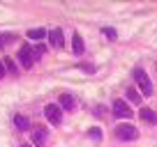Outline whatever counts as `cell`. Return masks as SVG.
I'll return each mask as SVG.
<instances>
[{
    "label": "cell",
    "mask_w": 157,
    "mask_h": 147,
    "mask_svg": "<svg viewBox=\"0 0 157 147\" xmlns=\"http://www.w3.org/2000/svg\"><path fill=\"white\" fill-rule=\"evenodd\" d=\"M113 115H116V117H132L134 110L127 106V101H123V99H116V101H113Z\"/></svg>",
    "instance_id": "5b68a950"
},
{
    "label": "cell",
    "mask_w": 157,
    "mask_h": 147,
    "mask_svg": "<svg viewBox=\"0 0 157 147\" xmlns=\"http://www.w3.org/2000/svg\"><path fill=\"white\" fill-rule=\"evenodd\" d=\"M127 99H129V101H134V103H141V94H139L134 88L127 90Z\"/></svg>",
    "instance_id": "5bb4252c"
},
{
    "label": "cell",
    "mask_w": 157,
    "mask_h": 147,
    "mask_svg": "<svg viewBox=\"0 0 157 147\" xmlns=\"http://www.w3.org/2000/svg\"><path fill=\"white\" fill-rule=\"evenodd\" d=\"M5 76V64H2V60H0V78Z\"/></svg>",
    "instance_id": "44dd1931"
},
{
    "label": "cell",
    "mask_w": 157,
    "mask_h": 147,
    "mask_svg": "<svg viewBox=\"0 0 157 147\" xmlns=\"http://www.w3.org/2000/svg\"><path fill=\"white\" fill-rule=\"evenodd\" d=\"M113 133H116L118 140H134V138L139 136V131L132 127V124H118Z\"/></svg>",
    "instance_id": "7a4b0ae2"
},
{
    "label": "cell",
    "mask_w": 157,
    "mask_h": 147,
    "mask_svg": "<svg viewBox=\"0 0 157 147\" xmlns=\"http://www.w3.org/2000/svg\"><path fill=\"white\" fill-rule=\"evenodd\" d=\"M12 39H14V34H0V46H7Z\"/></svg>",
    "instance_id": "2e32d148"
},
{
    "label": "cell",
    "mask_w": 157,
    "mask_h": 147,
    "mask_svg": "<svg viewBox=\"0 0 157 147\" xmlns=\"http://www.w3.org/2000/svg\"><path fill=\"white\" fill-rule=\"evenodd\" d=\"M16 58H19V62H21V67H23V69H30V67L35 64L33 48H30V46H21L19 53H16Z\"/></svg>",
    "instance_id": "277c9868"
},
{
    "label": "cell",
    "mask_w": 157,
    "mask_h": 147,
    "mask_svg": "<svg viewBox=\"0 0 157 147\" xmlns=\"http://www.w3.org/2000/svg\"><path fill=\"white\" fill-rule=\"evenodd\" d=\"M88 136L93 138V140H99V138H102V131H99V129H90V131H88Z\"/></svg>",
    "instance_id": "d6986e66"
},
{
    "label": "cell",
    "mask_w": 157,
    "mask_h": 147,
    "mask_svg": "<svg viewBox=\"0 0 157 147\" xmlns=\"http://www.w3.org/2000/svg\"><path fill=\"white\" fill-rule=\"evenodd\" d=\"M33 140H35V145L44 147V142H46V131H44V129H37V131L33 133Z\"/></svg>",
    "instance_id": "7c38bea8"
},
{
    "label": "cell",
    "mask_w": 157,
    "mask_h": 147,
    "mask_svg": "<svg viewBox=\"0 0 157 147\" xmlns=\"http://www.w3.org/2000/svg\"><path fill=\"white\" fill-rule=\"evenodd\" d=\"M44 115H46V120H49L51 124H60L63 122V108H60L58 103H49V106L44 108Z\"/></svg>",
    "instance_id": "3957f363"
},
{
    "label": "cell",
    "mask_w": 157,
    "mask_h": 147,
    "mask_svg": "<svg viewBox=\"0 0 157 147\" xmlns=\"http://www.w3.org/2000/svg\"><path fill=\"white\" fill-rule=\"evenodd\" d=\"M72 46H74V53L76 55H81L86 51V44H83V37H81V34L78 32H74V41H72Z\"/></svg>",
    "instance_id": "30bf717a"
},
{
    "label": "cell",
    "mask_w": 157,
    "mask_h": 147,
    "mask_svg": "<svg viewBox=\"0 0 157 147\" xmlns=\"http://www.w3.org/2000/svg\"><path fill=\"white\" fill-rule=\"evenodd\" d=\"M139 115H141L143 122H148V124H157V113L152 110V108H141V110H139Z\"/></svg>",
    "instance_id": "ba28073f"
},
{
    "label": "cell",
    "mask_w": 157,
    "mask_h": 147,
    "mask_svg": "<svg viewBox=\"0 0 157 147\" xmlns=\"http://www.w3.org/2000/svg\"><path fill=\"white\" fill-rule=\"evenodd\" d=\"M49 41H51V46H53V48H63V44H65L63 30H60V28H53V30L49 32Z\"/></svg>",
    "instance_id": "8992f818"
},
{
    "label": "cell",
    "mask_w": 157,
    "mask_h": 147,
    "mask_svg": "<svg viewBox=\"0 0 157 147\" xmlns=\"http://www.w3.org/2000/svg\"><path fill=\"white\" fill-rule=\"evenodd\" d=\"M21 147H33V145H21Z\"/></svg>",
    "instance_id": "7402d4cb"
},
{
    "label": "cell",
    "mask_w": 157,
    "mask_h": 147,
    "mask_svg": "<svg viewBox=\"0 0 157 147\" xmlns=\"http://www.w3.org/2000/svg\"><path fill=\"white\" fill-rule=\"evenodd\" d=\"M74 106H76V99H74L69 92L60 94V108H63V110H74Z\"/></svg>",
    "instance_id": "52a82bcc"
},
{
    "label": "cell",
    "mask_w": 157,
    "mask_h": 147,
    "mask_svg": "<svg viewBox=\"0 0 157 147\" xmlns=\"http://www.w3.org/2000/svg\"><path fill=\"white\" fill-rule=\"evenodd\" d=\"M5 67H7V69H10V74H16V71H19V69H16V64H14V62H12V60H10V58H5Z\"/></svg>",
    "instance_id": "ac0fdd59"
},
{
    "label": "cell",
    "mask_w": 157,
    "mask_h": 147,
    "mask_svg": "<svg viewBox=\"0 0 157 147\" xmlns=\"http://www.w3.org/2000/svg\"><path fill=\"white\" fill-rule=\"evenodd\" d=\"M14 124L19 131H28L30 129V120L25 117V115H14Z\"/></svg>",
    "instance_id": "9c48e42d"
},
{
    "label": "cell",
    "mask_w": 157,
    "mask_h": 147,
    "mask_svg": "<svg viewBox=\"0 0 157 147\" xmlns=\"http://www.w3.org/2000/svg\"><path fill=\"white\" fill-rule=\"evenodd\" d=\"M132 76H134V81H136V83H139V88H141V92L146 94V97H150V94H152V83H150V78H148V74L143 71L141 67H136V69H134V71H132Z\"/></svg>",
    "instance_id": "6da1fadb"
},
{
    "label": "cell",
    "mask_w": 157,
    "mask_h": 147,
    "mask_svg": "<svg viewBox=\"0 0 157 147\" xmlns=\"http://www.w3.org/2000/svg\"><path fill=\"white\" fill-rule=\"evenodd\" d=\"M44 53H46V46H44V44H39V46H35V48H33V58H35V60H39Z\"/></svg>",
    "instance_id": "4fadbf2b"
},
{
    "label": "cell",
    "mask_w": 157,
    "mask_h": 147,
    "mask_svg": "<svg viewBox=\"0 0 157 147\" xmlns=\"http://www.w3.org/2000/svg\"><path fill=\"white\" fill-rule=\"evenodd\" d=\"M102 34L106 37V39H116V37H118V32L113 28H102Z\"/></svg>",
    "instance_id": "9a60e30c"
},
{
    "label": "cell",
    "mask_w": 157,
    "mask_h": 147,
    "mask_svg": "<svg viewBox=\"0 0 157 147\" xmlns=\"http://www.w3.org/2000/svg\"><path fill=\"white\" fill-rule=\"evenodd\" d=\"M28 37L35 39V41H42L44 37H49V32H46L44 28H33V30H28Z\"/></svg>",
    "instance_id": "8fae6325"
},
{
    "label": "cell",
    "mask_w": 157,
    "mask_h": 147,
    "mask_svg": "<svg viewBox=\"0 0 157 147\" xmlns=\"http://www.w3.org/2000/svg\"><path fill=\"white\" fill-rule=\"evenodd\" d=\"M78 69H83L86 74H95V67H93V64H88V62H81V64H78Z\"/></svg>",
    "instance_id": "e0dca14e"
},
{
    "label": "cell",
    "mask_w": 157,
    "mask_h": 147,
    "mask_svg": "<svg viewBox=\"0 0 157 147\" xmlns=\"http://www.w3.org/2000/svg\"><path fill=\"white\" fill-rule=\"evenodd\" d=\"M95 115H99V117H102V115H104V106H97V108H95Z\"/></svg>",
    "instance_id": "ffe728a7"
}]
</instances>
